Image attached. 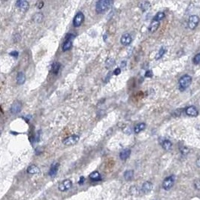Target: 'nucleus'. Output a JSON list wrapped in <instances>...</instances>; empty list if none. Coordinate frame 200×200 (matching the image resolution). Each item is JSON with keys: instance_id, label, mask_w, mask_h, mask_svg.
Instances as JSON below:
<instances>
[{"instance_id": "1", "label": "nucleus", "mask_w": 200, "mask_h": 200, "mask_svg": "<svg viewBox=\"0 0 200 200\" xmlns=\"http://www.w3.org/2000/svg\"><path fill=\"white\" fill-rule=\"evenodd\" d=\"M112 2L109 0H100L97 2L96 5H95V10L98 14L103 13L104 11H107L111 5Z\"/></svg>"}, {"instance_id": "37", "label": "nucleus", "mask_w": 200, "mask_h": 200, "mask_svg": "<svg viewBox=\"0 0 200 200\" xmlns=\"http://www.w3.org/2000/svg\"><path fill=\"white\" fill-rule=\"evenodd\" d=\"M126 65H127V62L125 61H122V63H121V67H125V66H126Z\"/></svg>"}, {"instance_id": "11", "label": "nucleus", "mask_w": 200, "mask_h": 200, "mask_svg": "<svg viewBox=\"0 0 200 200\" xmlns=\"http://www.w3.org/2000/svg\"><path fill=\"white\" fill-rule=\"evenodd\" d=\"M16 6L18 8H20V10L23 11H25L28 9L29 8V2L27 1H23V0H20L16 2Z\"/></svg>"}, {"instance_id": "8", "label": "nucleus", "mask_w": 200, "mask_h": 200, "mask_svg": "<svg viewBox=\"0 0 200 200\" xmlns=\"http://www.w3.org/2000/svg\"><path fill=\"white\" fill-rule=\"evenodd\" d=\"M22 109V103H20V101H15L11 106V113L13 115H16L17 113H20Z\"/></svg>"}, {"instance_id": "12", "label": "nucleus", "mask_w": 200, "mask_h": 200, "mask_svg": "<svg viewBox=\"0 0 200 200\" xmlns=\"http://www.w3.org/2000/svg\"><path fill=\"white\" fill-rule=\"evenodd\" d=\"M153 188V184L152 183H151L150 181H145V183H143V186H142V191L144 193H148L152 190Z\"/></svg>"}, {"instance_id": "16", "label": "nucleus", "mask_w": 200, "mask_h": 200, "mask_svg": "<svg viewBox=\"0 0 200 200\" xmlns=\"http://www.w3.org/2000/svg\"><path fill=\"white\" fill-rule=\"evenodd\" d=\"M72 46H73V41L72 40H65V41L63 44L62 46V50L64 52L68 51L71 49Z\"/></svg>"}, {"instance_id": "27", "label": "nucleus", "mask_w": 200, "mask_h": 200, "mask_svg": "<svg viewBox=\"0 0 200 200\" xmlns=\"http://www.w3.org/2000/svg\"><path fill=\"white\" fill-rule=\"evenodd\" d=\"M43 14H41V13H38V14H36L35 16L33 17V20L35 21L36 23H40L41 22L42 20H43Z\"/></svg>"}, {"instance_id": "17", "label": "nucleus", "mask_w": 200, "mask_h": 200, "mask_svg": "<svg viewBox=\"0 0 200 200\" xmlns=\"http://www.w3.org/2000/svg\"><path fill=\"white\" fill-rule=\"evenodd\" d=\"M59 167V164L58 163H53V164L52 165L51 168H50V172H49V174H50V176L53 177L56 175V173H57L58 172Z\"/></svg>"}, {"instance_id": "14", "label": "nucleus", "mask_w": 200, "mask_h": 200, "mask_svg": "<svg viewBox=\"0 0 200 200\" xmlns=\"http://www.w3.org/2000/svg\"><path fill=\"white\" fill-rule=\"evenodd\" d=\"M159 26H160V22H159V21H157V20H153L152 22L151 23L150 26H149V32H155V31L157 30V29L159 28Z\"/></svg>"}, {"instance_id": "2", "label": "nucleus", "mask_w": 200, "mask_h": 200, "mask_svg": "<svg viewBox=\"0 0 200 200\" xmlns=\"http://www.w3.org/2000/svg\"><path fill=\"white\" fill-rule=\"evenodd\" d=\"M192 83V77L190 75H184L179 79V89L181 91H184L187 88H188Z\"/></svg>"}, {"instance_id": "23", "label": "nucleus", "mask_w": 200, "mask_h": 200, "mask_svg": "<svg viewBox=\"0 0 200 200\" xmlns=\"http://www.w3.org/2000/svg\"><path fill=\"white\" fill-rule=\"evenodd\" d=\"M89 177H90V178H91V180H93V181H98L101 179L100 173L98 172H97V171L91 172V174H90V175H89Z\"/></svg>"}, {"instance_id": "21", "label": "nucleus", "mask_w": 200, "mask_h": 200, "mask_svg": "<svg viewBox=\"0 0 200 200\" xmlns=\"http://www.w3.org/2000/svg\"><path fill=\"white\" fill-rule=\"evenodd\" d=\"M60 67H61V65L59 62H57V61L54 62L53 64V65H52V71H53V73L54 74H57L59 73V71Z\"/></svg>"}, {"instance_id": "6", "label": "nucleus", "mask_w": 200, "mask_h": 200, "mask_svg": "<svg viewBox=\"0 0 200 200\" xmlns=\"http://www.w3.org/2000/svg\"><path fill=\"white\" fill-rule=\"evenodd\" d=\"M199 23V17L197 15H192L190 16L188 20V26L190 29H194L197 27Z\"/></svg>"}, {"instance_id": "19", "label": "nucleus", "mask_w": 200, "mask_h": 200, "mask_svg": "<svg viewBox=\"0 0 200 200\" xmlns=\"http://www.w3.org/2000/svg\"><path fill=\"white\" fill-rule=\"evenodd\" d=\"M162 146L163 148V149L166 151H169L172 149V143H171L170 141L168 140V139H166V140H164L163 142L162 143Z\"/></svg>"}, {"instance_id": "31", "label": "nucleus", "mask_w": 200, "mask_h": 200, "mask_svg": "<svg viewBox=\"0 0 200 200\" xmlns=\"http://www.w3.org/2000/svg\"><path fill=\"white\" fill-rule=\"evenodd\" d=\"M194 187L196 190H200V180L199 179H196L194 181Z\"/></svg>"}, {"instance_id": "38", "label": "nucleus", "mask_w": 200, "mask_h": 200, "mask_svg": "<svg viewBox=\"0 0 200 200\" xmlns=\"http://www.w3.org/2000/svg\"><path fill=\"white\" fill-rule=\"evenodd\" d=\"M84 181H85V178H84V177H81V178H80V181H79V184H82Z\"/></svg>"}, {"instance_id": "35", "label": "nucleus", "mask_w": 200, "mask_h": 200, "mask_svg": "<svg viewBox=\"0 0 200 200\" xmlns=\"http://www.w3.org/2000/svg\"><path fill=\"white\" fill-rule=\"evenodd\" d=\"M196 166H197L199 168H200V157H199L198 159H197V160H196Z\"/></svg>"}, {"instance_id": "5", "label": "nucleus", "mask_w": 200, "mask_h": 200, "mask_svg": "<svg viewBox=\"0 0 200 200\" xmlns=\"http://www.w3.org/2000/svg\"><path fill=\"white\" fill-rule=\"evenodd\" d=\"M84 14L82 12H78L77 14H76V16L74 17L73 20V25L74 27H79L81 26V24L84 21Z\"/></svg>"}, {"instance_id": "20", "label": "nucleus", "mask_w": 200, "mask_h": 200, "mask_svg": "<svg viewBox=\"0 0 200 200\" xmlns=\"http://www.w3.org/2000/svg\"><path fill=\"white\" fill-rule=\"evenodd\" d=\"M145 128V123H139L137 125H136V127H134V132L136 133H140L141 131H143Z\"/></svg>"}, {"instance_id": "36", "label": "nucleus", "mask_w": 200, "mask_h": 200, "mask_svg": "<svg viewBox=\"0 0 200 200\" xmlns=\"http://www.w3.org/2000/svg\"><path fill=\"white\" fill-rule=\"evenodd\" d=\"M43 5H44V2H39V5H38V8L40 9V8H41L42 7H43Z\"/></svg>"}, {"instance_id": "4", "label": "nucleus", "mask_w": 200, "mask_h": 200, "mask_svg": "<svg viewBox=\"0 0 200 200\" xmlns=\"http://www.w3.org/2000/svg\"><path fill=\"white\" fill-rule=\"evenodd\" d=\"M79 139V136H77V135H72V136H70V137H67V138L64 139L63 144L65 145H67V146L73 145H75L76 143H77Z\"/></svg>"}, {"instance_id": "18", "label": "nucleus", "mask_w": 200, "mask_h": 200, "mask_svg": "<svg viewBox=\"0 0 200 200\" xmlns=\"http://www.w3.org/2000/svg\"><path fill=\"white\" fill-rule=\"evenodd\" d=\"M26 81V76L23 72H19L17 77V83L18 85H23Z\"/></svg>"}, {"instance_id": "13", "label": "nucleus", "mask_w": 200, "mask_h": 200, "mask_svg": "<svg viewBox=\"0 0 200 200\" xmlns=\"http://www.w3.org/2000/svg\"><path fill=\"white\" fill-rule=\"evenodd\" d=\"M131 151L130 149H124L119 154V157H120L121 161H126L127 159H128L130 155H131Z\"/></svg>"}, {"instance_id": "15", "label": "nucleus", "mask_w": 200, "mask_h": 200, "mask_svg": "<svg viewBox=\"0 0 200 200\" xmlns=\"http://www.w3.org/2000/svg\"><path fill=\"white\" fill-rule=\"evenodd\" d=\"M27 172L30 175H36L40 172V169L35 165H31L27 168Z\"/></svg>"}, {"instance_id": "28", "label": "nucleus", "mask_w": 200, "mask_h": 200, "mask_svg": "<svg viewBox=\"0 0 200 200\" xmlns=\"http://www.w3.org/2000/svg\"><path fill=\"white\" fill-rule=\"evenodd\" d=\"M193 61L195 65H198L200 63V53L198 54H196V56L193 59Z\"/></svg>"}, {"instance_id": "9", "label": "nucleus", "mask_w": 200, "mask_h": 200, "mask_svg": "<svg viewBox=\"0 0 200 200\" xmlns=\"http://www.w3.org/2000/svg\"><path fill=\"white\" fill-rule=\"evenodd\" d=\"M185 113L187 115L190 117H196L199 115L198 109L193 106H190V107H187L185 109Z\"/></svg>"}, {"instance_id": "29", "label": "nucleus", "mask_w": 200, "mask_h": 200, "mask_svg": "<svg viewBox=\"0 0 200 200\" xmlns=\"http://www.w3.org/2000/svg\"><path fill=\"white\" fill-rule=\"evenodd\" d=\"M115 64V61L112 59H108L106 61V65H107V67H110Z\"/></svg>"}, {"instance_id": "10", "label": "nucleus", "mask_w": 200, "mask_h": 200, "mask_svg": "<svg viewBox=\"0 0 200 200\" xmlns=\"http://www.w3.org/2000/svg\"><path fill=\"white\" fill-rule=\"evenodd\" d=\"M132 42V38L130 34L126 33L122 35L121 38V43L124 46H128L131 44Z\"/></svg>"}, {"instance_id": "34", "label": "nucleus", "mask_w": 200, "mask_h": 200, "mask_svg": "<svg viewBox=\"0 0 200 200\" xmlns=\"http://www.w3.org/2000/svg\"><path fill=\"white\" fill-rule=\"evenodd\" d=\"M19 53H18L17 51H12L10 53V56H14V57H17Z\"/></svg>"}, {"instance_id": "32", "label": "nucleus", "mask_w": 200, "mask_h": 200, "mask_svg": "<svg viewBox=\"0 0 200 200\" xmlns=\"http://www.w3.org/2000/svg\"><path fill=\"white\" fill-rule=\"evenodd\" d=\"M145 77L151 78L153 77V72L151 71H146L145 73Z\"/></svg>"}, {"instance_id": "25", "label": "nucleus", "mask_w": 200, "mask_h": 200, "mask_svg": "<svg viewBox=\"0 0 200 200\" xmlns=\"http://www.w3.org/2000/svg\"><path fill=\"white\" fill-rule=\"evenodd\" d=\"M165 53H166V49L164 47H161L158 53H157V54L156 55V56H155V59L158 60L160 59H161L163 57V56L164 55Z\"/></svg>"}, {"instance_id": "26", "label": "nucleus", "mask_w": 200, "mask_h": 200, "mask_svg": "<svg viewBox=\"0 0 200 200\" xmlns=\"http://www.w3.org/2000/svg\"><path fill=\"white\" fill-rule=\"evenodd\" d=\"M165 17V14L163 13V12H158L157 14L155 15V18H154V20H157V21H161V20H162L163 18Z\"/></svg>"}, {"instance_id": "22", "label": "nucleus", "mask_w": 200, "mask_h": 200, "mask_svg": "<svg viewBox=\"0 0 200 200\" xmlns=\"http://www.w3.org/2000/svg\"><path fill=\"white\" fill-rule=\"evenodd\" d=\"M139 8L143 11H145L151 7V4L149 2H142L139 3Z\"/></svg>"}, {"instance_id": "33", "label": "nucleus", "mask_w": 200, "mask_h": 200, "mask_svg": "<svg viewBox=\"0 0 200 200\" xmlns=\"http://www.w3.org/2000/svg\"><path fill=\"white\" fill-rule=\"evenodd\" d=\"M120 73H121V68H120V67H117V68H115V69L114 70V71H113V74H114V75H119Z\"/></svg>"}, {"instance_id": "30", "label": "nucleus", "mask_w": 200, "mask_h": 200, "mask_svg": "<svg viewBox=\"0 0 200 200\" xmlns=\"http://www.w3.org/2000/svg\"><path fill=\"white\" fill-rule=\"evenodd\" d=\"M181 154H183L184 155H187L189 153V149L187 148V147H185V146H182L181 148Z\"/></svg>"}, {"instance_id": "7", "label": "nucleus", "mask_w": 200, "mask_h": 200, "mask_svg": "<svg viewBox=\"0 0 200 200\" xmlns=\"http://www.w3.org/2000/svg\"><path fill=\"white\" fill-rule=\"evenodd\" d=\"M72 187V182L68 179H66V180L63 181L61 184L59 185V190L61 192H64V191H66V190H69V189L71 188Z\"/></svg>"}, {"instance_id": "24", "label": "nucleus", "mask_w": 200, "mask_h": 200, "mask_svg": "<svg viewBox=\"0 0 200 200\" xmlns=\"http://www.w3.org/2000/svg\"><path fill=\"white\" fill-rule=\"evenodd\" d=\"M125 178L127 181L131 180L133 177V170H127L125 172L124 174Z\"/></svg>"}, {"instance_id": "3", "label": "nucleus", "mask_w": 200, "mask_h": 200, "mask_svg": "<svg viewBox=\"0 0 200 200\" xmlns=\"http://www.w3.org/2000/svg\"><path fill=\"white\" fill-rule=\"evenodd\" d=\"M175 182V176L174 175H171L167 178H166L163 182V188L166 190H170L172 187V186L174 185Z\"/></svg>"}]
</instances>
